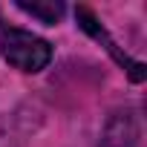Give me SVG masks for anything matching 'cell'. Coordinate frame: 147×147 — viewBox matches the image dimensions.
I'll return each mask as SVG.
<instances>
[{"instance_id":"1","label":"cell","mask_w":147,"mask_h":147,"mask_svg":"<svg viewBox=\"0 0 147 147\" xmlns=\"http://www.w3.org/2000/svg\"><path fill=\"white\" fill-rule=\"evenodd\" d=\"M0 49L12 66L23 72H40L52 61V46L26 29H0Z\"/></svg>"},{"instance_id":"2","label":"cell","mask_w":147,"mask_h":147,"mask_svg":"<svg viewBox=\"0 0 147 147\" xmlns=\"http://www.w3.org/2000/svg\"><path fill=\"white\" fill-rule=\"evenodd\" d=\"M75 18H78V23H81V29H84V32H90L95 40H101V43L107 46V52H110V55H113L121 66H127V72H130V78H133V81H141V78H144V63H141V61L127 58V55H124V52H121V49L110 40V35L101 29V23L95 20V15H92L87 6H78V9H75Z\"/></svg>"},{"instance_id":"3","label":"cell","mask_w":147,"mask_h":147,"mask_svg":"<svg viewBox=\"0 0 147 147\" xmlns=\"http://www.w3.org/2000/svg\"><path fill=\"white\" fill-rule=\"evenodd\" d=\"M136 144H138V130L130 115L113 118L104 138H101V147H136Z\"/></svg>"},{"instance_id":"4","label":"cell","mask_w":147,"mask_h":147,"mask_svg":"<svg viewBox=\"0 0 147 147\" xmlns=\"http://www.w3.org/2000/svg\"><path fill=\"white\" fill-rule=\"evenodd\" d=\"M18 9L26 12V15H32V18H38V20L46 23V26H52V23L61 20V15H63V6H61V3H18Z\"/></svg>"}]
</instances>
